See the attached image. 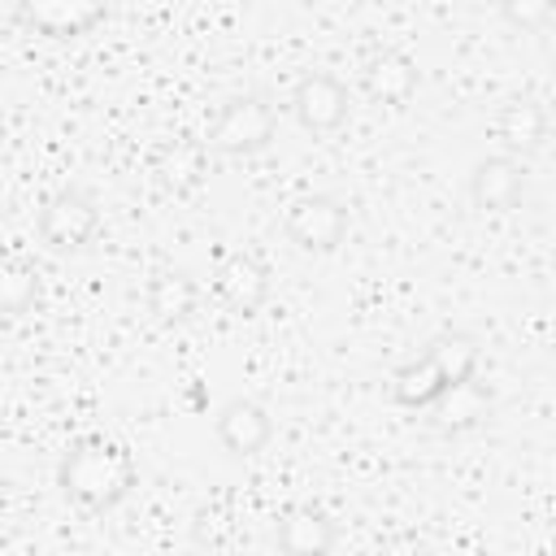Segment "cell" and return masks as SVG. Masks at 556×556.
Instances as JSON below:
<instances>
[{"instance_id":"obj_21","label":"cell","mask_w":556,"mask_h":556,"mask_svg":"<svg viewBox=\"0 0 556 556\" xmlns=\"http://www.w3.org/2000/svg\"><path fill=\"white\" fill-rule=\"evenodd\" d=\"M552 13V4H543V0H521V4H504V17H513V22H521V26H530V22H543Z\"/></svg>"},{"instance_id":"obj_17","label":"cell","mask_w":556,"mask_h":556,"mask_svg":"<svg viewBox=\"0 0 556 556\" xmlns=\"http://www.w3.org/2000/svg\"><path fill=\"white\" fill-rule=\"evenodd\" d=\"M443 391H447V387H443V378H439V369H434V361H430L426 352H417L413 361H404V365L391 369V400H395L400 408L426 413Z\"/></svg>"},{"instance_id":"obj_18","label":"cell","mask_w":556,"mask_h":556,"mask_svg":"<svg viewBox=\"0 0 556 556\" xmlns=\"http://www.w3.org/2000/svg\"><path fill=\"white\" fill-rule=\"evenodd\" d=\"M39 269L30 256L22 252H0V313L4 317H22L39 304Z\"/></svg>"},{"instance_id":"obj_11","label":"cell","mask_w":556,"mask_h":556,"mask_svg":"<svg viewBox=\"0 0 556 556\" xmlns=\"http://www.w3.org/2000/svg\"><path fill=\"white\" fill-rule=\"evenodd\" d=\"M339 543V521L317 504H291L278 517L274 547L278 556H330Z\"/></svg>"},{"instance_id":"obj_14","label":"cell","mask_w":556,"mask_h":556,"mask_svg":"<svg viewBox=\"0 0 556 556\" xmlns=\"http://www.w3.org/2000/svg\"><path fill=\"white\" fill-rule=\"evenodd\" d=\"M152 174H156V182H161L169 195H191V191H200L204 178H208V148H204V139L178 135V139L161 143L156 156H152Z\"/></svg>"},{"instance_id":"obj_12","label":"cell","mask_w":556,"mask_h":556,"mask_svg":"<svg viewBox=\"0 0 556 556\" xmlns=\"http://www.w3.org/2000/svg\"><path fill=\"white\" fill-rule=\"evenodd\" d=\"M200 300H204V291H200L195 274L182 269V265L156 269V274L148 278V287H143V304H148V313H152L161 326H187V321L200 313Z\"/></svg>"},{"instance_id":"obj_8","label":"cell","mask_w":556,"mask_h":556,"mask_svg":"<svg viewBox=\"0 0 556 556\" xmlns=\"http://www.w3.org/2000/svg\"><path fill=\"white\" fill-rule=\"evenodd\" d=\"M13 22L35 35H91L100 22H109V4L100 0H26L13 9Z\"/></svg>"},{"instance_id":"obj_10","label":"cell","mask_w":556,"mask_h":556,"mask_svg":"<svg viewBox=\"0 0 556 556\" xmlns=\"http://www.w3.org/2000/svg\"><path fill=\"white\" fill-rule=\"evenodd\" d=\"M469 200L482 213H513L526 200V161H513L504 152L482 156L469 169Z\"/></svg>"},{"instance_id":"obj_16","label":"cell","mask_w":556,"mask_h":556,"mask_svg":"<svg viewBox=\"0 0 556 556\" xmlns=\"http://www.w3.org/2000/svg\"><path fill=\"white\" fill-rule=\"evenodd\" d=\"M421 352L434 361V369H439L443 387H456V382L478 378L482 343H478V334H469V330H439Z\"/></svg>"},{"instance_id":"obj_9","label":"cell","mask_w":556,"mask_h":556,"mask_svg":"<svg viewBox=\"0 0 556 556\" xmlns=\"http://www.w3.org/2000/svg\"><path fill=\"white\" fill-rule=\"evenodd\" d=\"M213 430H217V443H222L235 460H248V456H256V452L269 447V439H274V417H269V408H265L261 400L235 395V400H226V404L217 408Z\"/></svg>"},{"instance_id":"obj_19","label":"cell","mask_w":556,"mask_h":556,"mask_svg":"<svg viewBox=\"0 0 556 556\" xmlns=\"http://www.w3.org/2000/svg\"><path fill=\"white\" fill-rule=\"evenodd\" d=\"M208 530H213V539H208L204 547H213V552H217V547H222V539H230V530H235L230 513H222L217 504H204V508L195 513V539H204Z\"/></svg>"},{"instance_id":"obj_15","label":"cell","mask_w":556,"mask_h":556,"mask_svg":"<svg viewBox=\"0 0 556 556\" xmlns=\"http://www.w3.org/2000/svg\"><path fill=\"white\" fill-rule=\"evenodd\" d=\"M491 135L500 139L504 156L526 161V156H534V152L543 148V139H547V113H543V104H534V100H526V96H521V100H508V104L495 109Z\"/></svg>"},{"instance_id":"obj_23","label":"cell","mask_w":556,"mask_h":556,"mask_svg":"<svg viewBox=\"0 0 556 556\" xmlns=\"http://www.w3.org/2000/svg\"><path fill=\"white\" fill-rule=\"evenodd\" d=\"M0 495H4V482H0Z\"/></svg>"},{"instance_id":"obj_2","label":"cell","mask_w":556,"mask_h":556,"mask_svg":"<svg viewBox=\"0 0 556 556\" xmlns=\"http://www.w3.org/2000/svg\"><path fill=\"white\" fill-rule=\"evenodd\" d=\"M274 139H278V109L265 96L248 91V96H230L217 109V117L208 122L204 148L217 156H256Z\"/></svg>"},{"instance_id":"obj_22","label":"cell","mask_w":556,"mask_h":556,"mask_svg":"<svg viewBox=\"0 0 556 556\" xmlns=\"http://www.w3.org/2000/svg\"><path fill=\"white\" fill-rule=\"evenodd\" d=\"M182 404H187L191 413H204V404H208V400H204V382H191V387L182 391Z\"/></svg>"},{"instance_id":"obj_7","label":"cell","mask_w":556,"mask_h":556,"mask_svg":"<svg viewBox=\"0 0 556 556\" xmlns=\"http://www.w3.org/2000/svg\"><path fill=\"white\" fill-rule=\"evenodd\" d=\"M491 408H495V391H491V382L469 378V382L447 387V391L426 408V421H430L434 434L460 439V434H473L478 426H486V421H491Z\"/></svg>"},{"instance_id":"obj_3","label":"cell","mask_w":556,"mask_h":556,"mask_svg":"<svg viewBox=\"0 0 556 556\" xmlns=\"http://www.w3.org/2000/svg\"><path fill=\"white\" fill-rule=\"evenodd\" d=\"M35 230H39V243L56 256L87 252L100 235V204L87 187H61L43 200Z\"/></svg>"},{"instance_id":"obj_20","label":"cell","mask_w":556,"mask_h":556,"mask_svg":"<svg viewBox=\"0 0 556 556\" xmlns=\"http://www.w3.org/2000/svg\"><path fill=\"white\" fill-rule=\"evenodd\" d=\"M378 556H430V547H426L417 534L404 530V534H391V539L378 547Z\"/></svg>"},{"instance_id":"obj_4","label":"cell","mask_w":556,"mask_h":556,"mask_svg":"<svg viewBox=\"0 0 556 556\" xmlns=\"http://www.w3.org/2000/svg\"><path fill=\"white\" fill-rule=\"evenodd\" d=\"M352 230V208L334 191H304L282 213V235L300 252H334Z\"/></svg>"},{"instance_id":"obj_5","label":"cell","mask_w":556,"mask_h":556,"mask_svg":"<svg viewBox=\"0 0 556 556\" xmlns=\"http://www.w3.org/2000/svg\"><path fill=\"white\" fill-rule=\"evenodd\" d=\"M269 287H274V274H269V265L256 256V252H226L222 261H217V269H213V295H217V304L226 308V313H235V317H252V313H261L265 308V300H269Z\"/></svg>"},{"instance_id":"obj_6","label":"cell","mask_w":556,"mask_h":556,"mask_svg":"<svg viewBox=\"0 0 556 556\" xmlns=\"http://www.w3.org/2000/svg\"><path fill=\"white\" fill-rule=\"evenodd\" d=\"M287 109H291V117H295L308 135H330V130H339V126L348 122L352 96H348V87H343L334 74L308 70V74H300V83L291 87Z\"/></svg>"},{"instance_id":"obj_13","label":"cell","mask_w":556,"mask_h":556,"mask_svg":"<svg viewBox=\"0 0 556 556\" xmlns=\"http://www.w3.org/2000/svg\"><path fill=\"white\" fill-rule=\"evenodd\" d=\"M417 83H421V74H417V65H413V56H404V52H395V48H378V52H369L365 65H361V87H365V96H369L374 104L400 109V104H408V100L417 96Z\"/></svg>"},{"instance_id":"obj_1","label":"cell","mask_w":556,"mask_h":556,"mask_svg":"<svg viewBox=\"0 0 556 556\" xmlns=\"http://www.w3.org/2000/svg\"><path fill=\"white\" fill-rule=\"evenodd\" d=\"M56 486L74 508L100 517L113 513L139 486V465L126 443L109 434H78L56 460Z\"/></svg>"}]
</instances>
